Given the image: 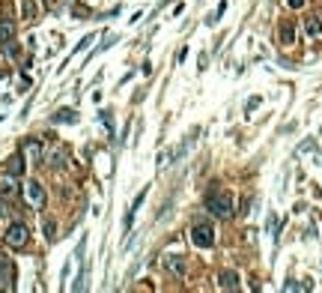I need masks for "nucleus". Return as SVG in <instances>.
<instances>
[{
    "instance_id": "5",
    "label": "nucleus",
    "mask_w": 322,
    "mask_h": 293,
    "mask_svg": "<svg viewBox=\"0 0 322 293\" xmlns=\"http://www.w3.org/2000/svg\"><path fill=\"white\" fill-rule=\"evenodd\" d=\"M21 153L27 155L30 162H42V159H45V153H42V144H39V141H36V138H27V141H24V147H21Z\"/></svg>"
},
{
    "instance_id": "4",
    "label": "nucleus",
    "mask_w": 322,
    "mask_h": 293,
    "mask_svg": "<svg viewBox=\"0 0 322 293\" xmlns=\"http://www.w3.org/2000/svg\"><path fill=\"white\" fill-rule=\"evenodd\" d=\"M191 240H194V245H200V248H209V245L215 242V230H212L209 224H194Z\"/></svg>"
},
{
    "instance_id": "24",
    "label": "nucleus",
    "mask_w": 322,
    "mask_h": 293,
    "mask_svg": "<svg viewBox=\"0 0 322 293\" xmlns=\"http://www.w3.org/2000/svg\"><path fill=\"white\" fill-rule=\"evenodd\" d=\"M3 212H6V209H3V204H0V216H3Z\"/></svg>"
},
{
    "instance_id": "16",
    "label": "nucleus",
    "mask_w": 322,
    "mask_h": 293,
    "mask_svg": "<svg viewBox=\"0 0 322 293\" xmlns=\"http://www.w3.org/2000/svg\"><path fill=\"white\" fill-rule=\"evenodd\" d=\"M305 30H307L310 36H319V33H322V21H319V18H307Z\"/></svg>"
},
{
    "instance_id": "22",
    "label": "nucleus",
    "mask_w": 322,
    "mask_h": 293,
    "mask_svg": "<svg viewBox=\"0 0 322 293\" xmlns=\"http://www.w3.org/2000/svg\"><path fill=\"white\" fill-rule=\"evenodd\" d=\"M102 123L108 126V129H114V120H111V114H108V111H102Z\"/></svg>"
},
{
    "instance_id": "21",
    "label": "nucleus",
    "mask_w": 322,
    "mask_h": 293,
    "mask_svg": "<svg viewBox=\"0 0 322 293\" xmlns=\"http://www.w3.org/2000/svg\"><path fill=\"white\" fill-rule=\"evenodd\" d=\"M93 39H96V36H84V39L78 42V48H75V51H84V48H87V45H90V42H93Z\"/></svg>"
},
{
    "instance_id": "7",
    "label": "nucleus",
    "mask_w": 322,
    "mask_h": 293,
    "mask_svg": "<svg viewBox=\"0 0 322 293\" xmlns=\"http://www.w3.org/2000/svg\"><path fill=\"white\" fill-rule=\"evenodd\" d=\"M6 173H12V177H21L24 173V153H15L6 159Z\"/></svg>"
},
{
    "instance_id": "9",
    "label": "nucleus",
    "mask_w": 322,
    "mask_h": 293,
    "mask_svg": "<svg viewBox=\"0 0 322 293\" xmlns=\"http://www.w3.org/2000/svg\"><path fill=\"white\" fill-rule=\"evenodd\" d=\"M0 287H12V263L0 258Z\"/></svg>"
},
{
    "instance_id": "19",
    "label": "nucleus",
    "mask_w": 322,
    "mask_h": 293,
    "mask_svg": "<svg viewBox=\"0 0 322 293\" xmlns=\"http://www.w3.org/2000/svg\"><path fill=\"white\" fill-rule=\"evenodd\" d=\"M3 48H6V57H18V45H15V39L3 42Z\"/></svg>"
},
{
    "instance_id": "3",
    "label": "nucleus",
    "mask_w": 322,
    "mask_h": 293,
    "mask_svg": "<svg viewBox=\"0 0 322 293\" xmlns=\"http://www.w3.org/2000/svg\"><path fill=\"white\" fill-rule=\"evenodd\" d=\"M24 194H27V204H30L33 209H42V207H45V189H42L36 180H30V183L24 186Z\"/></svg>"
},
{
    "instance_id": "17",
    "label": "nucleus",
    "mask_w": 322,
    "mask_h": 293,
    "mask_svg": "<svg viewBox=\"0 0 322 293\" xmlns=\"http://www.w3.org/2000/svg\"><path fill=\"white\" fill-rule=\"evenodd\" d=\"M21 12H24L27 21H33V18H36V3H33V0H24V3H21Z\"/></svg>"
},
{
    "instance_id": "8",
    "label": "nucleus",
    "mask_w": 322,
    "mask_h": 293,
    "mask_svg": "<svg viewBox=\"0 0 322 293\" xmlns=\"http://www.w3.org/2000/svg\"><path fill=\"white\" fill-rule=\"evenodd\" d=\"M218 287H221V290H239V276L224 269V272L218 276Z\"/></svg>"
},
{
    "instance_id": "1",
    "label": "nucleus",
    "mask_w": 322,
    "mask_h": 293,
    "mask_svg": "<svg viewBox=\"0 0 322 293\" xmlns=\"http://www.w3.org/2000/svg\"><path fill=\"white\" fill-rule=\"evenodd\" d=\"M233 207H236V201H233V194L224 189H209L206 191V209L212 212V216H218V219H230L233 216Z\"/></svg>"
},
{
    "instance_id": "15",
    "label": "nucleus",
    "mask_w": 322,
    "mask_h": 293,
    "mask_svg": "<svg viewBox=\"0 0 322 293\" xmlns=\"http://www.w3.org/2000/svg\"><path fill=\"white\" fill-rule=\"evenodd\" d=\"M292 39H295V27H292V24H281V42H284V45H289V42H292Z\"/></svg>"
},
{
    "instance_id": "20",
    "label": "nucleus",
    "mask_w": 322,
    "mask_h": 293,
    "mask_svg": "<svg viewBox=\"0 0 322 293\" xmlns=\"http://www.w3.org/2000/svg\"><path fill=\"white\" fill-rule=\"evenodd\" d=\"M143 198H146V189H143V191H140V194L135 198V204H132V209H135V212L140 209V204H143Z\"/></svg>"
},
{
    "instance_id": "6",
    "label": "nucleus",
    "mask_w": 322,
    "mask_h": 293,
    "mask_svg": "<svg viewBox=\"0 0 322 293\" xmlns=\"http://www.w3.org/2000/svg\"><path fill=\"white\" fill-rule=\"evenodd\" d=\"M164 266H167L170 276H176V278L185 276V260L179 258V255H167V258H164Z\"/></svg>"
},
{
    "instance_id": "11",
    "label": "nucleus",
    "mask_w": 322,
    "mask_h": 293,
    "mask_svg": "<svg viewBox=\"0 0 322 293\" xmlns=\"http://www.w3.org/2000/svg\"><path fill=\"white\" fill-rule=\"evenodd\" d=\"M45 162H48V165H51V168H63V165H66V153H63V150H60V147H54L51 153L45 155Z\"/></svg>"
},
{
    "instance_id": "13",
    "label": "nucleus",
    "mask_w": 322,
    "mask_h": 293,
    "mask_svg": "<svg viewBox=\"0 0 322 293\" xmlns=\"http://www.w3.org/2000/svg\"><path fill=\"white\" fill-rule=\"evenodd\" d=\"M15 39V24L12 21H0V42H9Z\"/></svg>"
},
{
    "instance_id": "12",
    "label": "nucleus",
    "mask_w": 322,
    "mask_h": 293,
    "mask_svg": "<svg viewBox=\"0 0 322 293\" xmlns=\"http://www.w3.org/2000/svg\"><path fill=\"white\" fill-rule=\"evenodd\" d=\"M51 120H54V123H78V114H75L72 108H60Z\"/></svg>"
},
{
    "instance_id": "14",
    "label": "nucleus",
    "mask_w": 322,
    "mask_h": 293,
    "mask_svg": "<svg viewBox=\"0 0 322 293\" xmlns=\"http://www.w3.org/2000/svg\"><path fill=\"white\" fill-rule=\"evenodd\" d=\"M224 12H227V0H221V3H218V9H215L212 15L206 18V21H209V27H215V24H218L221 18H224Z\"/></svg>"
},
{
    "instance_id": "10",
    "label": "nucleus",
    "mask_w": 322,
    "mask_h": 293,
    "mask_svg": "<svg viewBox=\"0 0 322 293\" xmlns=\"http://www.w3.org/2000/svg\"><path fill=\"white\" fill-rule=\"evenodd\" d=\"M15 177H0V198H15Z\"/></svg>"
},
{
    "instance_id": "2",
    "label": "nucleus",
    "mask_w": 322,
    "mask_h": 293,
    "mask_svg": "<svg viewBox=\"0 0 322 293\" xmlns=\"http://www.w3.org/2000/svg\"><path fill=\"white\" fill-rule=\"evenodd\" d=\"M27 240H30L27 224H24V222H12V224H9V230H6V245H9V248H24Z\"/></svg>"
},
{
    "instance_id": "18",
    "label": "nucleus",
    "mask_w": 322,
    "mask_h": 293,
    "mask_svg": "<svg viewBox=\"0 0 322 293\" xmlns=\"http://www.w3.org/2000/svg\"><path fill=\"white\" fill-rule=\"evenodd\" d=\"M42 227H45V240H54V237H57V224H54L51 219H45Z\"/></svg>"
},
{
    "instance_id": "23",
    "label": "nucleus",
    "mask_w": 322,
    "mask_h": 293,
    "mask_svg": "<svg viewBox=\"0 0 322 293\" xmlns=\"http://www.w3.org/2000/svg\"><path fill=\"white\" fill-rule=\"evenodd\" d=\"M289 6H292V9H302V6H305V0H287Z\"/></svg>"
}]
</instances>
